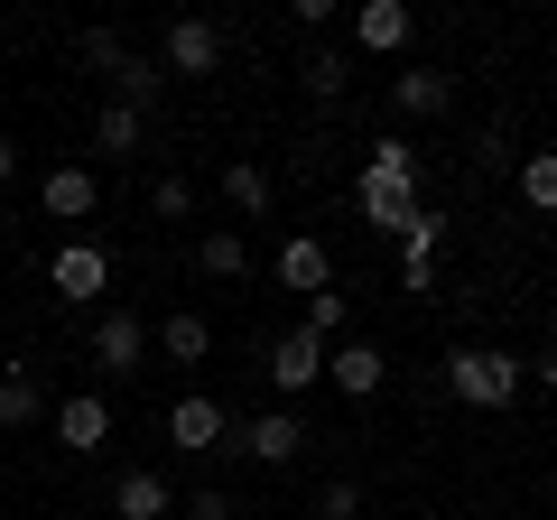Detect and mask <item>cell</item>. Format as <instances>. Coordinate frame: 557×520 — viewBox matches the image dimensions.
I'll return each mask as SVG.
<instances>
[{
  "label": "cell",
  "instance_id": "cell-13",
  "mask_svg": "<svg viewBox=\"0 0 557 520\" xmlns=\"http://www.w3.org/2000/svg\"><path fill=\"white\" fill-rule=\"evenodd\" d=\"M354 214H362V223H381V233H409V223L428 214V196H409V186H372V177H354Z\"/></svg>",
  "mask_w": 557,
  "mask_h": 520
},
{
  "label": "cell",
  "instance_id": "cell-27",
  "mask_svg": "<svg viewBox=\"0 0 557 520\" xmlns=\"http://www.w3.org/2000/svg\"><path fill=\"white\" fill-rule=\"evenodd\" d=\"M149 214H159V223H186V214H196V186H186V177H159V186H149Z\"/></svg>",
  "mask_w": 557,
  "mask_h": 520
},
{
  "label": "cell",
  "instance_id": "cell-15",
  "mask_svg": "<svg viewBox=\"0 0 557 520\" xmlns=\"http://www.w3.org/2000/svg\"><path fill=\"white\" fill-rule=\"evenodd\" d=\"M354 47L399 57V47H409V10H399V0H362V10H354Z\"/></svg>",
  "mask_w": 557,
  "mask_h": 520
},
{
  "label": "cell",
  "instance_id": "cell-19",
  "mask_svg": "<svg viewBox=\"0 0 557 520\" xmlns=\"http://www.w3.org/2000/svg\"><path fill=\"white\" fill-rule=\"evenodd\" d=\"M223 205H233L242 223H260V214H270V168L233 159V168H223Z\"/></svg>",
  "mask_w": 557,
  "mask_h": 520
},
{
  "label": "cell",
  "instance_id": "cell-23",
  "mask_svg": "<svg viewBox=\"0 0 557 520\" xmlns=\"http://www.w3.org/2000/svg\"><path fill=\"white\" fill-rule=\"evenodd\" d=\"M344 75H354V57H344V47H307V65H298V84H307L317 102H335Z\"/></svg>",
  "mask_w": 557,
  "mask_h": 520
},
{
  "label": "cell",
  "instance_id": "cell-22",
  "mask_svg": "<svg viewBox=\"0 0 557 520\" xmlns=\"http://www.w3.org/2000/svg\"><path fill=\"white\" fill-rule=\"evenodd\" d=\"M139 140H149V112H131V102H102V121H94V149H112V159H131Z\"/></svg>",
  "mask_w": 557,
  "mask_h": 520
},
{
  "label": "cell",
  "instance_id": "cell-5",
  "mask_svg": "<svg viewBox=\"0 0 557 520\" xmlns=\"http://www.w3.org/2000/svg\"><path fill=\"white\" fill-rule=\"evenodd\" d=\"M139 354H149V325L131 307H102L94 317V372H139Z\"/></svg>",
  "mask_w": 557,
  "mask_h": 520
},
{
  "label": "cell",
  "instance_id": "cell-8",
  "mask_svg": "<svg viewBox=\"0 0 557 520\" xmlns=\"http://www.w3.org/2000/svg\"><path fill=\"white\" fill-rule=\"evenodd\" d=\"M168 437H177L186 456H214V446L233 437V419H223V400H205V391H186V400L168 409Z\"/></svg>",
  "mask_w": 557,
  "mask_h": 520
},
{
  "label": "cell",
  "instance_id": "cell-20",
  "mask_svg": "<svg viewBox=\"0 0 557 520\" xmlns=\"http://www.w3.org/2000/svg\"><path fill=\"white\" fill-rule=\"evenodd\" d=\"M159 84H168V65H159V57H139V47L112 65V94L131 102V112H149V102H159Z\"/></svg>",
  "mask_w": 557,
  "mask_h": 520
},
{
  "label": "cell",
  "instance_id": "cell-4",
  "mask_svg": "<svg viewBox=\"0 0 557 520\" xmlns=\"http://www.w3.org/2000/svg\"><path fill=\"white\" fill-rule=\"evenodd\" d=\"M233 446H242L251 465H298V456H307V419H298V409H270V419H242V428H233Z\"/></svg>",
  "mask_w": 557,
  "mask_h": 520
},
{
  "label": "cell",
  "instance_id": "cell-2",
  "mask_svg": "<svg viewBox=\"0 0 557 520\" xmlns=\"http://www.w3.org/2000/svg\"><path fill=\"white\" fill-rule=\"evenodd\" d=\"M47 280H57V298H65V307H94L102 288H112V251H102V242H57Z\"/></svg>",
  "mask_w": 557,
  "mask_h": 520
},
{
  "label": "cell",
  "instance_id": "cell-16",
  "mask_svg": "<svg viewBox=\"0 0 557 520\" xmlns=\"http://www.w3.org/2000/svg\"><path fill=\"white\" fill-rule=\"evenodd\" d=\"M251 270V242L233 233V223H214V233L196 242V280H242Z\"/></svg>",
  "mask_w": 557,
  "mask_h": 520
},
{
  "label": "cell",
  "instance_id": "cell-18",
  "mask_svg": "<svg viewBox=\"0 0 557 520\" xmlns=\"http://www.w3.org/2000/svg\"><path fill=\"white\" fill-rule=\"evenodd\" d=\"M362 177H372V186H409V196H418V149L399 140V131H381L372 159H362Z\"/></svg>",
  "mask_w": 557,
  "mask_h": 520
},
{
  "label": "cell",
  "instance_id": "cell-21",
  "mask_svg": "<svg viewBox=\"0 0 557 520\" xmlns=\"http://www.w3.org/2000/svg\"><path fill=\"white\" fill-rule=\"evenodd\" d=\"M112 511H121V520H168V483H159V474H139V465H131V474L112 483Z\"/></svg>",
  "mask_w": 557,
  "mask_h": 520
},
{
  "label": "cell",
  "instance_id": "cell-26",
  "mask_svg": "<svg viewBox=\"0 0 557 520\" xmlns=\"http://www.w3.org/2000/svg\"><path fill=\"white\" fill-rule=\"evenodd\" d=\"M75 57H84V65H102V75H112V65L131 57V38H121V28H84V38H75Z\"/></svg>",
  "mask_w": 557,
  "mask_h": 520
},
{
  "label": "cell",
  "instance_id": "cell-25",
  "mask_svg": "<svg viewBox=\"0 0 557 520\" xmlns=\"http://www.w3.org/2000/svg\"><path fill=\"white\" fill-rule=\"evenodd\" d=\"M344 325H354V298L317 288V298H307V335H317V344H344Z\"/></svg>",
  "mask_w": 557,
  "mask_h": 520
},
{
  "label": "cell",
  "instance_id": "cell-1",
  "mask_svg": "<svg viewBox=\"0 0 557 520\" xmlns=\"http://www.w3.org/2000/svg\"><path fill=\"white\" fill-rule=\"evenodd\" d=\"M446 391H456L465 409H511L520 391H530V362L493 354V344H456V354H446Z\"/></svg>",
  "mask_w": 557,
  "mask_h": 520
},
{
  "label": "cell",
  "instance_id": "cell-24",
  "mask_svg": "<svg viewBox=\"0 0 557 520\" xmlns=\"http://www.w3.org/2000/svg\"><path fill=\"white\" fill-rule=\"evenodd\" d=\"M520 205L530 214H557V149H530L520 159Z\"/></svg>",
  "mask_w": 557,
  "mask_h": 520
},
{
  "label": "cell",
  "instance_id": "cell-7",
  "mask_svg": "<svg viewBox=\"0 0 557 520\" xmlns=\"http://www.w3.org/2000/svg\"><path fill=\"white\" fill-rule=\"evenodd\" d=\"M325 381H335L344 400H372L381 381H391V362H381V344H362V335H344L335 354H325Z\"/></svg>",
  "mask_w": 557,
  "mask_h": 520
},
{
  "label": "cell",
  "instance_id": "cell-31",
  "mask_svg": "<svg viewBox=\"0 0 557 520\" xmlns=\"http://www.w3.org/2000/svg\"><path fill=\"white\" fill-rule=\"evenodd\" d=\"M10 177H20V149H10V131H0V186H10Z\"/></svg>",
  "mask_w": 557,
  "mask_h": 520
},
{
  "label": "cell",
  "instance_id": "cell-14",
  "mask_svg": "<svg viewBox=\"0 0 557 520\" xmlns=\"http://www.w3.org/2000/svg\"><path fill=\"white\" fill-rule=\"evenodd\" d=\"M38 419H47L38 362H0V428H38Z\"/></svg>",
  "mask_w": 557,
  "mask_h": 520
},
{
  "label": "cell",
  "instance_id": "cell-11",
  "mask_svg": "<svg viewBox=\"0 0 557 520\" xmlns=\"http://www.w3.org/2000/svg\"><path fill=\"white\" fill-rule=\"evenodd\" d=\"M278 288H298V298L335 288V260H325V242H317V233H288V242H278Z\"/></svg>",
  "mask_w": 557,
  "mask_h": 520
},
{
  "label": "cell",
  "instance_id": "cell-30",
  "mask_svg": "<svg viewBox=\"0 0 557 520\" xmlns=\"http://www.w3.org/2000/svg\"><path fill=\"white\" fill-rule=\"evenodd\" d=\"M530 381H539V391H557V344H548V354L530 362Z\"/></svg>",
  "mask_w": 557,
  "mask_h": 520
},
{
  "label": "cell",
  "instance_id": "cell-6",
  "mask_svg": "<svg viewBox=\"0 0 557 520\" xmlns=\"http://www.w3.org/2000/svg\"><path fill=\"white\" fill-rule=\"evenodd\" d=\"M57 446H65V456H94V446H112V400H102V391L57 400Z\"/></svg>",
  "mask_w": 557,
  "mask_h": 520
},
{
  "label": "cell",
  "instance_id": "cell-9",
  "mask_svg": "<svg viewBox=\"0 0 557 520\" xmlns=\"http://www.w3.org/2000/svg\"><path fill=\"white\" fill-rule=\"evenodd\" d=\"M325 354H335V344H317L307 325H288V335L270 344V381L278 391H307V381H325Z\"/></svg>",
  "mask_w": 557,
  "mask_h": 520
},
{
  "label": "cell",
  "instance_id": "cell-3",
  "mask_svg": "<svg viewBox=\"0 0 557 520\" xmlns=\"http://www.w3.org/2000/svg\"><path fill=\"white\" fill-rule=\"evenodd\" d=\"M159 65H168V75H214V65H223V28L196 20V10L168 20V28H159Z\"/></svg>",
  "mask_w": 557,
  "mask_h": 520
},
{
  "label": "cell",
  "instance_id": "cell-17",
  "mask_svg": "<svg viewBox=\"0 0 557 520\" xmlns=\"http://www.w3.org/2000/svg\"><path fill=\"white\" fill-rule=\"evenodd\" d=\"M159 354H168V362H205V354H214V325H205V307H177V317L159 325Z\"/></svg>",
  "mask_w": 557,
  "mask_h": 520
},
{
  "label": "cell",
  "instance_id": "cell-12",
  "mask_svg": "<svg viewBox=\"0 0 557 520\" xmlns=\"http://www.w3.org/2000/svg\"><path fill=\"white\" fill-rule=\"evenodd\" d=\"M446 102H456V84H446L437 65H409V75H391V112H399V121H437Z\"/></svg>",
  "mask_w": 557,
  "mask_h": 520
},
{
  "label": "cell",
  "instance_id": "cell-29",
  "mask_svg": "<svg viewBox=\"0 0 557 520\" xmlns=\"http://www.w3.org/2000/svg\"><path fill=\"white\" fill-rule=\"evenodd\" d=\"M186 520H233V493H214V483H205V493L186 502Z\"/></svg>",
  "mask_w": 557,
  "mask_h": 520
},
{
  "label": "cell",
  "instance_id": "cell-28",
  "mask_svg": "<svg viewBox=\"0 0 557 520\" xmlns=\"http://www.w3.org/2000/svg\"><path fill=\"white\" fill-rule=\"evenodd\" d=\"M317 520H362V483H325V493H317Z\"/></svg>",
  "mask_w": 557,
  "mask_h": 520
},
{
  "label": "cell",
  "instance_id": "cell-10",
  "mask_svg": "<svg viewBox=\"0 0 557 520\" xmlns=\"http://www.w3.org/2000/svg\"><path fill=\"white\" fill-rule=\"evenodd\" d=\"M38 205H47V223H84L102 205V186H94V168H47L38 177Z\"/></svg>",
  "mask_w": 557,
  "mask_h": 520
},
{
  "label": "cell",
  "instance_id": "cell-32",
  "mask_svg": "<svg viewBox=\"0 0 557 520\" xmlns=\"http://www.w3.org/2000/svg\"><path fill=\"white\" fill-rule=\"evenodd\" d=\"M0 242H10V196H0Z\"/></svg>",
  "mask_w": 557,
  "mask_h": 520
}]
</instances>
